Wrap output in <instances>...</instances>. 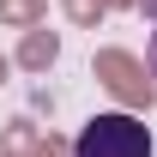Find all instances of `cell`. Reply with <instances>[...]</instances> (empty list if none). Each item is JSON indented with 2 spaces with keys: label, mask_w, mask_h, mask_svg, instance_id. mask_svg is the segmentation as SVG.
Wrapping results in <instances>:
<instances>
[{
  "label": "cell",
  "mask_w": 157,
  "mask_h": 157,
  "mask_svg": "<svg viewBox=\"0 0 157 157\" xmlns=\"http://www.w3.org/2000/svg\"><path fill=\"white\" fill-rule=\"evenodd\" d=\"M91 78H97L127 115H145L157 103V78H151V67H145L133 48H97V55H91Z\"/></svg>",
  "instance_id": "6da1fadb"
},
{
  "label": "cell",
  "mask_w": 157,
  "mask_h": 157,
  "mask_svg": "<svg viewBox=\"0 0 157 157\" xmlns=\"http://www.w3.org/2000/svg\"><path fill=\"white\" fill-rule=\"evenodd\" d=\"M73 157H151V127L127 109H103L78 127Z\"/></svg>",
  "instance_id": "7a4b0ae2"
},
{
  "label": "cell",
  "mask_w": 157,
  "mask_h": 157,
  "mask_svg": "<svg viewBox=\"0 0 157 157\" xmlns=\"http://www.w3.org/2000/svg\"><path fill=\"white\" fill-rule=\"evenodd\" d=\"M55 60H60V30H48V24L24 30L18 48H12V67H18V73H48Z\"/></svg>",
  "instance_id": "3957f363"
},
{
  "label": "cell",
  "mask_w": 157,
  "mask_h": 157,
  "mask_svg": "<svg viewBox=\"0 0 157 157\" xmlns=\"http://www.w3.org/2000/svg\"><path fill=\"white\" fill-rule=\"evenodd\" d=\"M36 145H42V133H36L30 115H18V121L0 127V157H36Z\"/></svg>",
  "instance_id": "277c9868"
},
{
  "label": "cell",
  "mask_w": 157,
  "mask_h": 157,
  "mask_svg": "<svg viewBox=\"0 0 157 157\" xmlns=\"http://www.w3.org/2000/svg\"><path fill=\"white\" fill-rule=\"evenodd\" d=\"M0 24L6 30H36V24H48V0H0Z\"/></svg>",
  "instance_id": "5b68a950"
},
{
  "label": "cell",
  "mask_w": 157,
  "mask_h": 157,
  "mask_svg": "<svg viewBox=\"0 0 157 157\" xmlns=\"http://www.w3.org/2000/svg\"><path fill=\"white\" fill-rule=\"evenodd\" d=\"M60 12H67L78 30H97V24L109 18V0H60Z\"/></svg>",
  "instance_id": "8992f818"
},
{
  "label": "cell",
  "mask_w": 157,
  "mask_h": 157,
  "mask_svg": "<svg viewBox=\"0 0 157 157\" xmlns=\"http://www.w3.org/2000/svg\"><path fill=\"white\" fill-rule=\"evenodd\" d=\"M36 157H73V145H67V139H55V133H42V145H36Z\"/></svg>",
  "instance_id": "52a82bcc"
},
{
  "label": "cell",
  "mask_w": 157,
  "mask_h": 157,
  "mask_svg": "<svg viewBox=\"0 0 157 157\" xmlns=\"http://www.w3.org/2000/svg\"><path fill=\"white\" fill-rule=\"evenodd\" d=\"M133 12H145V18H151V24H157V0H139Z\"/></svg>",
  "instance_id": "ba28073f"
},
{
  "label": "cell",
  "mask_w": 157,
  "mask_h": 157,
  "mask_svg": "<svg viewBox=\"0 0 157 157\" xmlns=\"http://www.w3.org/2000/svg\"><path fill=\"white\" fill-rule=\"evenodd\" d=\"M133 6H139V0H109V12H133Z\"/></svg>",
  "instance_id": "9c48e42d"
},
{
  "label": "cell",
  "mask_w": 157,
  "mask_h": 157,
  "mask_svg": "<svg viewBox=\"0 0 157 157\" xmlns=\"http://www.w3.org/2000/svg\"><path fill=\"white\" fill-rule=\"evenodd\" d=\"M145 67H151V78H157V30H151V60H145Z\"/></svg>",
  "instance_id": "30bf717a"
},
{
  "label": "cell",
  "mask_w": 157,
  "mask_h": 157,
  "mask_svg": "<svg viewBox=\"0 0 157 157\" xmlns=\"http://www.w3.org/2000/svg\"><path fill=\"white\" fill-rule=\"evenodd\" d=\"M6 73H12V55H0V85H6Z\"/></svg>",
  "instance_id": "8fae6325"
}]
</instances>
